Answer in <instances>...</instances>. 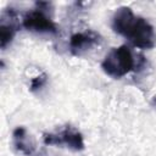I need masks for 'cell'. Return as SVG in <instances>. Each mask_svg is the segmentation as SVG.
Here are the masks:
<instances>
[{
    "label": "cell",
    "instance_id": "cell-1",
    "mask_svg": "<svg viewBox=\"0 0 156 156\" xmlns=\"http://www.w3.org/2000/svg\"><path fill=\"white\" fill-rule=\"evenodd\" d=\"M112 29L128 39L135 48L152 49L156 44L154 27L143 17L135 16L130 7L117 9L112 17Z\"/></svg>",
    "mask_w": 156,
    "mask_h": 156
},
{
    "label": "cell",
    "instance_id": "cell-5",
    "mask_svg": "<svg viewBox=\"0 0 156 156\" xmlns=\"http://www.w3.org/2000/svg\"><path fill=\"white\" fill-rule=\"evenodd\" d=\"M99 40H100V37L91 30H88L84 33H76L69 39V50L73 55L79 56L84 51L89 50L91 46L98 44Z\"/></svg>",
    "mask_w": 156,
    "mask_h": 156
},
{
    "label": "cell",
    "instance_id": "cell-2",
    "mask_svg": "<svg viewBox=\"0 0 156 156\" xmlns=\"http://www.w3.org/2000/svg\"><path fill=\"white\" fill-rule=\"evenodd\" d=\"M135 67V60L127 45L113 48L101 62L102 71L112 78H122Z\"/></svg>",
    "mask_w": 156,
    "mask_h": 156
},
{
    "label": "cell",
    "instance_id": "cell-6",
    "mask_svg": "<svg viewBox=\"0 0 156 156\" xmlns=\"http://www.w3.org/2000/svg\"><path fill=\"white\" fill-rule=\"evenodd\" d=\"M12 138H13V145L20 152H22L27 156H29L34 152L35 144H34L33 139L30 138V135L27 133L26 128H23V127L15 128V130L12 133Z\"/></svg>",
    "mask_w": 156,
    "mask_h": 156
},
{
    "label": "cell",
    "instance_id": "cell-7",
    "mask_svg": "<svg viewBox=\"0 0 156 156\" xmlns=\"http://www.w3.org/2000/svg\"><path fill=\"white\" fill-rule=\"evenodd\" d=\"M16 26L12 23H1L0 26V46L1 49H5L13 39L16 34Z\"/></svg>",
    "mask_w": 156,
    "mask_h": 156
},
{
    "label": "cell",
    "instance_id": "cell-3",
    "mask_svg": "<svg viewBox=\"0 0 156 156\" xmlns=\"http://www.w3.org/2000/svg\"><path fill=\"white\" fill-rule=\"evenodd\" d=\"M22 24L29 32L50 33V34H57L58 32L57 26L40 7L26 12L22 18Z\"/></svg>",
    "mask_w": 156,
    "mask_h": 156
},
{
    "label": "cell",
    "instance_id": "cell-8",
    "mask_svg": "<svg viewBox=\"0 0 156 156\" xmlns=\"http://www.w3.org/2000/svg\"><path fill=\"white\" fill-rule=\"evenodd\" d=\"M46 79H48V76H46L45 73H41L40 76L33 78V79H32V83H30V90H32V91H35V90L43 88L44 84L46 83Z\"/></svg>",
    "mask_w": 156,
    "mask_h": 156
},
{
    "label": "cell",
    "instance_id": "cell-4",
    "mask_svg": "<svg viewBox=\"0 0 156 156\" xmlns=\"http://www.w3.org/2000/svg\"><path fill=\"white\" fill-rule=\"evenodd\" d=\"M44 144L45 145H66L68 149L73 151H80L84 149L83 135L78 130L71 127H66L58 133L44 134Z\"/></svg>",
    "mask_w": 156,
    "mask_h": 156
}]
</instances>
